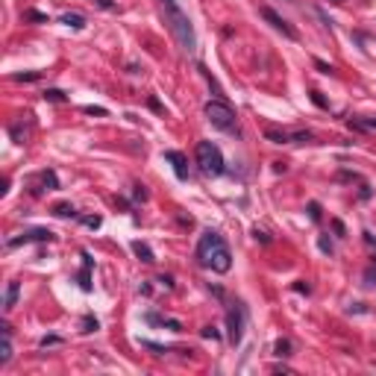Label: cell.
<instances>
[{
    "instance_id": "obj_1",
    "label": "cell",
    "mask_w": 376,
    "mask_h": 376,
    "mask_svg": "<svg viewBox=\"0 0 376 376\" xmlns=\"http://www.w3.org/2000/svg\"><path fill=\"white\" fill-rule=\"evenodd\" d=\"M197 259H200V265L212 268L215 274H226L232 268V253H229L226 241L215 229H206L200 235V241H197Z\"/></svg>"
},
{
    "instance_id": "obj_2",
    "label": "cell",
    "mask_w": 376,
    "mask_h": 376,
    "mask_svg": "<svg viewBox=\"0 0 376 376\" xmlns=\"http://www.w3.org/2000/svg\"><path fill=\"white\" fill-rule=\"evenodd\" d=\"M168 24H171L174 38L179 41V47H182V50H194V44H197V38H194V26H191L188 15H185L179 6L168 9Z\"/></svg>"
},
{
    "instance_id": "obj_3",
    "label": "cell",
    "mask_w": 376,
    "mask_h": 376,
    "mask_svg": "<svg viewBox=\"0 0 376 376\" xmlns=\"http://www.w3.org/2000/svg\"><path fill=\"white\" fill-rule=\"evenodd\" d=\"M203 112H206V121H209L215 129L232 132V129H235V124H238V115H235V109H232L229 103H224V100H209Z\"/></svg>"
},
{
    "instance_id": "obj_4",
    "label": "cell",
    "mask_w": 376,
    "mask_h": 376,
    "mask_svg": "<svg viewBox=\"0 0 376 376\" xmlns=\"http://www.w3.org/2000/svg\"><path fill=\"white\" fill-rule=\"evenodd\" d=\"M197 165H200V171L206 174V176H221L226 168H224V153H221V147L218 144H212V141H200L197 144Z\"/></svg>"
},
{
    "instance_id": "obj_5",
    "label": "cell",
    "mask_w": 376,
    "mask_h": 376,
    "mask_svg": "<svg viewBox=\"0 0 376 376\" xmlns=\"http://www.w3.org/2000/svg\"><path fill=\"white\" fill-rule=\"evenodd\" d=\"M244 324H247V312H244V306H241V303H232L229 312H226V329H229L226 338H229L232 347L241 344V338H244Z\"/></svg>"
},
{
    "instance_id": "obj_6",
    "label": "cell",
    "mask_w": 376,
    "mask_h": 376,
    "mask_svg": "<svg viewBox=\"0 0 376 376\" xmlns=\"http://www.w3.org/2000/svg\"><path fill=\"white\" fill-rule=\"evenodd\" d=\"M259 15H262V18H265V21H268V24H271V26H274L276 32H282L285 38L297 41V29H294V26H291V24H288V21H285L282 15H276V12H274L271 6H262V9H259Z\"/></svg>"
},
{
    "instance_id": "obj_7",
    "label": "cell",
    "mask_w": 376,
    "mask_h": 376,
    "mask_svg": "<svg viewBox=\"0 0 376 376\" xmlns=\"http://www.w3.org/2000/svg\"><path fill=\"white\" fill-rule=\"evenodd\" d=\"M53 238H56V235H53L50 229H26V232L9 238L6 247H21V244H29V241H53Z\"/></svg>"
},
{
    "instance_id": "obj_8",
    "label": "cell",
    "mask_w": 376,
    "mask_h": 376,
    "mask_svg": "<svg viewBox=\"0 0 376 376\" xmlns=\"http://www.w3.org/2000/svg\"><path fill=\"white\" fill-rule=\"evenodd\" d=\"M162 159L174 165L176 179H188V162H185V156H182L179 150H165V153H162Z\"/></svg>"
},
{
    "instance_id": "obj_9",
    "label": "cell",
    "mask_w": 376,
    "mask_h": 376,
    "mask_svg": "<svg viewBox=\"0 0 376 376\" xmlns=\"http://www.w3.org/2000/svg\"><path fill=\"white\" fill-rule=\"evenodd\" d=\"M91 265H94L91 253H88V250H82V271L76 274V282H79V288H82V291H91Z\"/></svg>"
},
{
    "instance_id": "obj_10",
    "label": "cell",
    "mask_w": 376,
    "mask_h": 376,
    "mask_svg": "<svg viewBox=\"0 0 376 376\" xmlns=\"http://www.w3.org/2000/svg\"><path fill=\"white\" fill-rule=\"evenodd\" d=\"M18 294H21V285H18V282H9V285H6V297H3V309H6V312H9V309H15Z\"/></svg>"
},
{
    "instance_id": "obj_11",
    "label": "cell",
    "mask_w": 376,
    "mask_h": 376,
    "mask_svg": "<svg viewBox=\"0 0 376 376\" xmlns=\"http://www.w3.org/2000/svg\"><path fill=\"white\" fill-rule=\"evenodd\" d=\"M132 253H135V256H138L141 262H147V265H150V262H156L153 250H150V247H147L144 241H132Z\"/></svg>"
},
{
    "instance_id": "obj_12",
    "label": "cell",
    "mask_w": 376,
    "mask_h": 376,
    "mask_svg": "<svg viewBox=\"0 0 376 376\" xmlns=\"http://www.w3.org/2000/svg\"><path fill=\"white\" fill-rule=\"evenodd\" d=\"M265 138L274 144H291V132H279V129H265Z\"/></svg>"
},
{
    "instance_id": "obj_13",
    "label": "cell",
    "mask_w": 376,
    "mask_h": 376,
    "mask_svg": "<svg viewBox=\"0 0 376 376\" xmlns=\"http://www.w3.org/2000/svg\"><path fill=\"white\" fill-rule=\"evenodd\" d=\"M62 24H65V26H74V29H82V26H85V18L76 15V12H68V15H62Z\"/></svg>"
},
{
    "instance_id": "obj_14",
    "label": "cell",
    "mask_w": 376,
    "mask_h": 376,
    "mask_svg": "<svg viewBox=\"0 0 376 376\" xmlns=\"http://www.w3.org/2000/svg\"><path fill=\"white\" fill-rule=\"evenodd\" d=\"M53 215H56V218H76V209H74L71 203H56V206H53Z\"/></svg>"
},
{
    "instance_id": "obj_15",
    "label": "cell",
    "mask_w": 376,
    "mask_h": 376,
    "mask_svg": "<svg viewBox=\"0 0 376 376\" xmlns=\"http://www.w3.org/2000/svg\"><path fill=\"white\" fill-rule=\"evenodd\" d=\"M12 332H3V347H0V365H6L12 359V341H9Z\"/></svg>"
},
{
    "instance_id": "obj_16",
    "label": "cell",
    "mask_w": 376,
    "mask_h": 376,
    "mask_svg": "<svg viewBox=\"0 0 376 376\" xmlns=\"http://www.w3.org/2000/svg\"><path fill=\"white\" fill-rule=\"evenodd\" d=\"M41 97H44V100H50V103H65V100H68V94H65V91H59V88H47Z\"/></svg>"
},
{
    "instance_id": "obj_17",
    "label": "cell",
    "mask_w": 376,
    "mask_h": 376,
    "mask_svg": "<svg viewBox=\"0 0 376 376\" xmlns=\"http://www.w3.org/2000/svg\"><path fill=\"white\" fill-rule=\"evenodd\" d=\"M350 126H356V129H376V118H353Z\"/></svg>"
},
{
    "instance_id": "obj_18",
    "label": "cell",
    "mask_w": 376,
    "mask_h": 376,
    "mask_svg": "<svg viewBox=\"0 0 376 376\" xmlns=\"http://www.w3.org/2000/svg\"><path fill=\"white\" fill-rule=\"evenodd\" d=\"M12 79H15V82H35V79H41V71H26V74H12Z\"/></svg>"
},
{
    "instance_id": "obj_19",
    "label": "cell",
    "mask_w": 376,
    "mask_h": 376,
    "mask_svg": "<svg viewBox=\"0 0 376 376\" xmlns=\"http://www.w3.org/2000/svg\"><path fill=\"white\" fill-rule=\"evenodd\" d=\"M38 179L47 185V191H50V188H59V179H56V174H53V171H41V174H38Z\"/></svg>"
},
{
    "instance_id": "obj_20",
    "label": "cell",
    "mask_w": 376,
    "mask_h": 376,
    "mask_svg": "<svg viewBox=\"0 0 376 376\" xmlns=\"http://www.w3.org/2000/svg\"><path fill=\"white\" fill-rule=\"evenodd\" d=\"M315 135L312 132H306V129H297V132H291V141L294 144H306V141H312Z\"/></svg>"
},
{
    "instance_id": "obj_21",
    "label": "cell",
    "mask_w": 376,
    "mask_h": 376,
    "mask_svg": "<svg viewBox=\"0 0 376 376\" xmlns=\"http://www.w3.org/2000/svg\"><path fill=\"white\" fill-rule=\"evenodd\" d=\"M100 329V324H97V318H82V332H97Z\"/></svg>"
},
{
    "instance_id": "obj_22",
    "label": "cell",
    "mask_w": 376,
    "mask_h": 376,
    "mask_svg": "<svg viewBox=\"0 0 376 376\" xmlns=\"http://www.w3.org/2000/svg\"><path fill=\"white\" fill-rule=\"evenodd\" d=\"M276 356H291V341L288 338H279L276 341Z\"/></svg>"
},
{
    "instance_id": "obj_23",
    "label": "cell",
    "mask_w": 376,
    "mask_h": 376,
    "mask_svg": "<svg viewBox=\"0 0 376 376\" xmlns=\"http://www.w3.org/2000/svg\"><path fill=\"white\" fill-rule=\"evenodd\" d=\"M24 18H26V21H38V24H47V15H41V12H35V9H26V12H24Z\"/></svg>"
},
{
    "instance_id": "obj_24",
    "label": "cell",
    "mask_w": 376,
    "mask_h": 376,
    "mask_svg": "<svg viewBox=\"0 0 376 376\" xmlns=\"http://www.w3.org/2000/svg\"><path fill=\"white\" fill-rule=\"evenodd\" d=\"M309 218L312 221H321V206L318 203H309Z\"/></svg>"
},
{
    "instance_id": "obj_25",
    "label": "cell",
    "mask_w": 376,
    "mask_h": 376,
    "mask_svg": "<svg viewBox=\"0 0 376 376\" xmlns=\"http://www.w3.org/2000/svg\"><path fill=\"white\" fill-rule=\"evenodd\" d=\"M318 247H321L324 253H332V241H329L326 235H321V241H318Z\"/></svg>"
},
{
    "instance_id": "obj_26",
    "label": "cell",
    "mask_w": 376,
    "mask_h": 376,
    "mask_svg": "<svg viewBox=\"0 0 376 376\" xmlns=\"http://www.w3.org/2000/svg\"><path fill=\"white\" fill-rule=\"evenodd\" d=\"M312 100H315V103H318L321 109H329V103H326V100L321 97V91H312Z\"/></svg>"
},
{
    "instance_id": "obj_27",
    "label": "cell",
    "mask_w": 376,
    "mask_h": 376,
    "mask_svg": "<svg viewBox=\"0 0 376 376\" xmlns=\"http://www.w3.org/2000/svg\"><path fill=\"white\" fill-rule=\"evenodd\" d=\"M82 224H85V226H91V229H97V226H100V218H97V215H91V218H82Z\"/></svg>"
},
{
    "instance_id": "obj_28",
    "label": "cell",
    "mask_w": 376,
    "mask_h": 376,
    "mask_svg": "<svg viewBox=\"0 0 376 376\" xmlns=\"http://www.w3.org/2000/svg\"><path fill=\"white\" fill-rule=\"evenodd\" d=\"M62 338H56V335H44L41 338V347H53V344H59Z\"/></svg>"
},
{
    "instance_id": "obj_29",
    "label": "cell",
    "mask_w": 376,
    "mask_h": 376,
    "mask_svg": "<svg viewBox=\"0 0 376 376\" xmlns=\"http://www.w3.org/2000/svg\"><path fill=\"white\" fill-rule=\"evenodd\" d=\"M315 65H318V71H321V74H332V65H326V62H321V59H318Z\"/></svg>"
},
{
    "instance_id": "obj_30",
    "label": "cell",
    "mask_w": 376,
    "mask_h": 376,
    "mask_svg": "<svg viewBox=\"0 0 376 376\" xmlns=\"http://www.w3.org/2000/svg\"><path fill=\"white\" fill-rule=\"evenodd\" d=\"M85 112H88V115H106L103 106H85Z\"/></svg>"
},
{
    "instance_id": "obj_31",
    "label": "cell",
    "mask_w": 376,
    "mask_h": 376,
    "mask_svg": "<svg viewBox=\"0 0 376 376\" xmlns=\"http://www.w3.org/2000/svg\"><path fill=\"white\" fill-rule=\"evenodd\" d=\"M203 338H218V329H215V326H206V329H203Z\"/></svg>"
},
{
    "instance_id": "obj_32",
    "label": "cell",
    "mask_w": 376,
    "mask_h": 376,
    "mask_svg": "<svg viewBox=\"0 0 376 376\" xmlns=\"http://www.w3.org/2000/svg\"><path fill=\"white\" fill-rule=\"evenodd\" d=\"M135 197H138V200H147V191H144V185H135Z\"/></svg>"
},
{
    "instance_id": "obj_33",
    "label": "cell",
    "mask_w": 376,
    "mask_h": 376,
    "mask_svg": "<svg viewBox=\"0 0 376 376\" xmlns=\"http://www.w3.org/2000/svg\"><path fill=\"white\" fill-rule=\"evenodd\" d=\"M253 235H256V241H262V244H268V241H271V238H268V235H265V232H259V229H256V232H253Z\"/></svg>"
},
{
    "instance_id": "obj_34",
    "label": "cell",
    "mask_w": 376,
    "mask_h": 376,
    "mask_svg": "<svg viewBox=\"0 0 376 376\" xmlns=\"http://www.w3.org/2000/svg\"><path fill=\"white\" fill-rule=\"evenodd\" d=\"M332 226H335V232H338V235H344V224H341V221H332Z\"/></svg>"
},
{
    "instance_id": "obj_35",
    "label": "cell",
    "mask_w": 376,
    "mask_h": 376,
    "mask_svg": "<svg viewBox=\"0 0 376 376\" xmlns=\"http://www.w3.org/2000/svg\"><path fill=\"white\" fill-rule=\"evenodd\" d=\"M97 3H100L103 9H115V3H112V0H97Z\"/></svg>"
},
{
    "instance_id": "obj_36",
    "label": "cell",
    "mask_w": 376,
    "mask_h": 376,
    "mask_svg": "<svg viewBox=\"0 0 376 376\" xmlns=\"http://www.w3.org/2000/svg\"><path fill=\"white\" fill-rule=\"evenodd\" d=\"M162 6H165V9H174V6H176V0H162Z\"/></svg>"
}]
</instances>
